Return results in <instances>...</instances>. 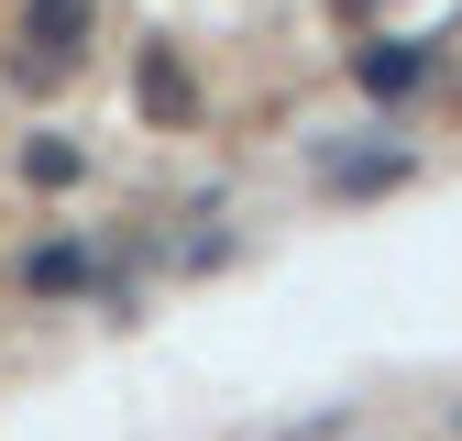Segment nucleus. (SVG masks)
<instances>
[{
  "mask_svg": "<svg viewBox=\"0 0 462 441\" xmlns=\"http://www.w3.org/2000/svg\"><path fill=\"white\" fill-rule=\"evenodd\" d=\"M451 430H462V419H451Z\"/></svg>",
  "mask_w": 462,
  "mask_h": 441,
  "instance_id": "1",
  "label": "nucleus"
}]
</instances>
